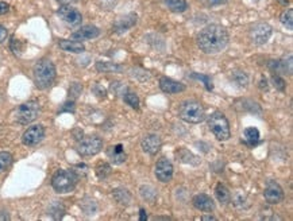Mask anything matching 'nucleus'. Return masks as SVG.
Wrapping results in <instances>:
<instances>
[{"mask_svg":"<svg viewBox=\"0 0 293 221\" xmlns=\"http://www.w3.org/2000/svg\"><path fill=\"white\" fill-rule=\"evenodd\" d=\"M177 155H178L180 161H182V162L192 163V165H197L199 163L197 158L195 157L192 152H189L188 150H184V148H181L180 151H177Z\"/></svg>","mask_w":293,"mask_h":221,"instance_id":"obj_27","label":"nucleus"},{"mask_svg":"<svg viewBox=\"0 0 293 221\" xmlns=\"http://www.w3.org/2000/svg\"><path fill=\"white\" fill-rule=\"evenodd\" d=\"M10 220V216L7 215L6 212H0V221Z\"/></svg>","mask_w":293,"mask_h":221,"instance_id":"obj_42","label":"nucleus"},{"mask_svg":"<svg viewBox=\"0 0 293 221\" xmlns=\"http://www.w3.org/2000/svg\"><path fill=\"white\" fill-rule=\"evenodd\" d=\"M82 91V87L78 84V82H73L71 85V88H69V96H72V97H77L78 94L81 93Z\"/></svg>","mask_w":293,"mask_h":221,"instance_id":"obj_34","label":"nucleus"},{"mask_svg":"<svg viewBox=\"0 0 293 221\" xmlns=\"http://www.w3.org/2000/svg\"><path fill=\"white\" fill-rule=\"evenodd\" d=\"M12 163V155L10 152L3 151L0 152V173L6 171Z\"/></svg>","mask_w":293,"mask_h":221,"instance_id":"obj_28","label":"nucleus"},{"mask_svg":"<svg viewBox=\"0 0 293 221\" xmlns=\"http://www.w3.org/2000/svg\"><path fill=\"white\" fill-rule=\"evenodd\" d=\"M33 76H34V82L38 89H47L53 85L56 76H57V70L56 66L50 59L43 58L39 59L34 66L33 70Z\"/></svg>","mask_w":293,"mask_h":221,"instance_id":"obj_2","label":"nucleus"},{"mask_svg":"<svg viewBox=\"0 0 293 221\" xmlns=\"http://www.w3.org/2000/svg\"><path fill=\"white\" fill-rule=\"evenodd\" d=\"M96 70L100 73H120L123 72V66L114 62H96Z\"/></svg>","mask_w":293,"mask_h":221,"instance_id":"obj_20","label":"nucleus"},{"mask_svg":"<svg viewBox=\"0 0 293 221\" xmlns=\"http://www.w3.org/2000/svg\"><path fill=\"white\" fill-rule=\"evenodd\" d=\"M7 35H8V31H7V29L4 27V26H1V24H0V43L6 41Z\"/></svg>","mask_w":293,"mask_h":221,"instance_id":"obj_38","label":"nucleus"},{"mask_svg":"<svg viewBox=\"0 0 293 221\" xmlns=\"http://www.w3.org/2000/svg\"><path fill=\"white\" fill-rule=\"evenodd\" d=\"M137 19H138L137 14H129L126 17L117 19L115 24H114V31L115 33H124V31H127V30L134 27L135 24H137Z\"/></svg>","mask_w":293,"mask_h":221,"instance_id":"obj_17","label":"nucleus"},{"mask_svg":"<svg viewBox=\"0 0 293 221\" xmlns=\"http://www.w3.org/2000/svg\"><path fill=\"white\" fill-rule=\"evenodd\" d=\"M142 150L150 155H156L157 152L161 150V146H162V140L159 138L158 135L156 134H150L146 135L141 142Z\"/></svg>","mask_w":293,"mask_h":221,"instance_id":"obj_13","label":"nucleus"},{"mask_svg":"<svg viewBox=\"0 0 293 221\" xmlns=\"http://www.w3.org/2000/svg\"><path fill=\"white\" fill-rule=\"evenodd\" d=\"M273 30L270 27L269 24L265 23V22H258L254 23L250 27V39L254 45H265L266 42L269 41V38L272 37Z\"/></svg>","mask_w":293,"mask_h":221,"instance_id":"obj_8","label":"nucleus"},{"mask_svg":"<svg viewBox=\"0 0 293 221\" xmlns=\"http://www.w3.org/2000/svg\"><path fill=\"white\" fill-rule=\"evenodd\" d=\"M59 17L61 18V20L65 22L68 26H72V27H77L81 24L82 20V15L80 14L78 10L73 8L69 4H65V6H61L59 10Z\"/></svg>","mask_w":293,"mask_h":221,"instance_id":"obj_9","label":"nucleus"},{"mask_svg":"<svg viewBox=\"0 0 293 221\" xmlns=\"http://www.w3.org/2000/svg\"><path fill=\"white\" fill-rule=\"evenodd\" d=\"M73 112L75 110V101H66L64 104V107L59 110V112Z\"/></svg>","mask_w":293,"mask_h":221,"instance_id":"obj_36","label":"nucleus"},{"mask_svg":"<svg viewBox=\"0 0 293 221\" xmlns=\"http://www.w3.org/2000/svg\"><path fill=\"white\" fill-rule=\"evenodd\" d=\"M208 1H210V4H212V6H219V4L227 3L229 0H208Z\"/></svg>","mask_w":293,"mask_h":221,"instance_id":"obj_39","label":"nucleus"},{"mask_svg":"<svg viewBox=\"0 0 293 221\" xmlns=\"http://www.w3.org/2000/svg\"><path fill=\"white\" fill-rule=\"evenodd\" d=\"M277 72H282L288 76L292 74V54L288 55V59L284 58L281 61H277Z\"/></svg>","mask_w":293,"mask_h":221,"instance_id":"obj_25","label":"nucleus"},{"mask_svg":"<svg viewBox=\"0 0 293 221\" xmlns=\"http://www.w3.org/2000/svg\"><path fill=\"white\" fill-rule=\"evenodd\" d=\"M10 11V4L6 1H0V15H6Z\"/></svg>","mask_w":293,"mask_h":221,"instance_id":"obj_37","label":"nucleus"},{"mask_svg":"<svg viewBox=\"0 0 293 221\" xmlns=\"http://www.w3.org/2000/svg\"><path fill=\"white\" fill-rule=\"evenodd\" d=\"M201 220H215V217L214 216H203Z\"/></svg>","mask_w":293,"mask_h":221,"instance_id":"obj_44","label":"nucleus"},{"mask_svg":"<svg viewBox=\"0 0 293 221\" xmlns=\"http://www.w3.org/2000/svg\"><path fill=\"white\" fill-rule=\"evenodd\" d=\"M78 175L73 170H59L54 174L52 186L57 193H69L76 187Z\"/></svg>","mask_w":293,"mask_h":221,"instance_id":"obj_4","label":"nucleus"},{"mask_svg":"<svg viewBox=\"0 0 293 221\" xmlns=\"http://www.w3.org/2000/svg\"><path fill=\"white\" fill-rule=\"evenodd\" d=\"M96 174L100 180H106L108 175L111 174V166L107 163H100L99 166L96 167Z\"/></svg>","mask_w":293,"mask_h":221,"instance_id":"obj_31","label":"nucleus"},{"mask_svg":"<svg viewBox=\"0 0 293 221\" xmlns=\"http://www.w3.org/2000/svg\"><path fill=\"white\" fill-rule=\"evenodd\" d=\"M208 127L217 140L224 142V140H229L230 136H231L229 120L219 110L214 112L211 116L208 117Z\"/></svg>","mask_w":293,"mask_h":221,"instance_id":"obj_5","label":"nucleus"},{"mask_svg":"<svg viewBox=\"0 0 293 221\" xmlns=\"http://www.w3.org/2000/svg\"><path fill=\"white\" fill-rule=\"evenodd\" d=\"M259 140V131L257 128L249 127L245 129V142L249 146H255Z\"/></svg>","mask_w":293,"mask_h":221,"instance_id":"obj_24","label":"nucleus"},{"mask_svg":"<svg viewBox=\"0 0 293 221\" xmlns=\"http://www.w3.org/2000/svg\"><path fill=\"white\" fill-rule=\"evenodd\" d=\"M56 1H59V4L65 6V4H72V3H76V1H78V0H56Z\"/></svg>","mask_w":293,"mask_h":221,"instance_id":"obj_41","label":"nucleus"},{"mask_svg":"<svg viewBox=\"0 0 293 221\" xmlns=\"http://www.w3.org/2000/svg\"><path fill=\"white\" fill-rule=\"evenodd\" d=\"M178 115L184 122L191 123V124H197L201 123L205 119V110L203 105L196 100H187L180 105Z\"/></svg>","mask_w":293,"mask_h":221,"instance_id":"obj_3","label":"nucleus"},{"mask_svg":"<svg viewBox=\"0 0 293 221\" xmlns=\"http://www.w3.org/2000/svg\"><path fill=\"white\" fill-rule=\"evenodd\" d=\"M64 212H65L64 206H62V204H59V203H54V204L49 208V215L53 216V219H56V220L62 219Z\"/></svg>","mask_w":293,"mask_h":221,"instance_id":"obj_30","label":"nucleus"},{"mask_svg":"<svg viewBox=\"0 0 293 221\" xmlns=\"http://www.w3.org/2000/svg\"><path fill=\"white\" fill-rule=\"evenodd\" d=\"M278 3H280L281 6H288V4H289V0H278Z\"/></svg>","mask_w":293,"mask_h":221,"instance_id":"obj_45","label":"nucleus"},{"mask_svg":"<svg viewBox=\"0 0 293 221\" xmlns=\"http://www.w3.org/2000/svg\"><path fill=\"white\" fill-rule=\"evenodd\" d=\"M123 100L126 104H129L131 108H134V110H138L139 108V97L137 96L133 92H126L123 94Z\"/></svg>","mask_w":293,"mask_h":221,"instance_id":"obj_29","label":"nucleus"},{"mask_svg":"<svg viewBox=\"0 0 293 221\" xmlns=\"http://www.w3.org/2000/svg\"><path fill=\"white\" fill-rule=\"evenodd\" d=\"M272 81H273V85L277 91H280V92H284L285 91V87H287V84L284 81V78L278 76V74H275V76L272 77Z\"/></svg>","mask_w":293,"mask_h":221,"instance_id":"obj_33","label":"nucleus"},{"mask_svg":"<svg viewBox=\"0 0 293 221\" xmlns=\"http://www.w3.org/2000/svg\"><path fill=\"white\" fill-rule=\"evenodd\" d=\"M100 35V30L96 26L88 24V26H82L81 29H78L72 34V39L75 41H87V39H94Z\"/></svg>","mask_w":293,"mask_h":221,"instance_id":"obj_15","label":"nucleus"},{"mask_svg":"<svg viewBox=\"0 0 293 221\" xmlns=\"http://www.w3.org/2000/svg\"><path fill=\"white\" fill-rule=\"evenodd\" d=\"M230 37L222 24H210L197 35V46L207 54H216L229 45Z\"/></svg>","mask_w":293,"mask_h":221,"instance_id":"obj_1","label":"nucleus"},{"mask_svg":"<svg viewBox=\"0 0 293 221\" xmlns=\"http://www.w3.org/2000/svg\"><path fill=\"white\" fill-rule=\"evenodd\" d=\"M192 203H194V206L196 209L203 210V212H212V210L215 209V203H214V200H212L210 196L203 194V193L195 196Z\"/></svg>","mask_w":293,"mask_h":221,"instance_id":"obj_16","label":"nucleus"},{"mask_svg":"<svg viewBox=\"0 0 293 221\" xmlns=\"http://www.w3.org/2000/svg\"><path fill=\"white\" fill-rule=\"evenodd\" d=\"M107 155L110 158L114 165H120V163L126 162L127 159V155L123 150V146L122 145H117V146H111L108 150H107Z\"/></svg>","mask_w":293,"mask_h":221,"instance_id":"obj_18","label":"nucleus"},{"mask_svg":"<svg viewBox=\"0 0 293 221\" xmlns=\"http://www.w3.org/2000/svg\"><path fill=\"white\" fill-rule=\"evenodd\" d=\"M156 177L161 182H169L173 178V165L169 159L161 158L156 165Z\"/></svg>","mask_w":293,"mask_h":221,"instance_id":"obj_12","label":"nucleus"},{"mask_svg":"<svg viewBox=\"0 0 293 221\" xmlns=\"http://www.w3.org/2000/svg\"><path fill=\"white\" fill-rule=\"evenodd\" d=\"M39 113V104L36 100H30L27 103L19 105L17 110V122L19 124H30L34 122Z\"/></svg>","mask_w":293,"mask_h":221,"instance_id":"obj_6","label":"nucleus"},{"mask_svg":"<svg viewBox=\"0 0 293 221\" xmlns=\"http://www.w3.org/2000/svg\"><path fill=\"white\" fill-rule=\"evenodd\" d=\"M101 148H103V140L98 136H87L78 140L76 150L82 157H92L99 154Z\"/></svg>","mask_w":293,"mask_h":221,"instance_id":"obj_7","label":"nucleus"},{"mask_svg":"<svg viewBox=\"0 0 293 221\" xmlns=\"http://www.w3.org/2000/svg\"><path fill=\"white\" fill-rule=\"evenodd\" d=\"M112 196L117 200V203H119L120 205H129L130 201H131V194H130L127 189H123V187L115 189L112 192Z\"/></svg>","mask_w":293,"mask_h":221,"instance_id":"obj_21","label":"nucleus"},{"mask_svg":"<svg viewBox=\"0 0 293 221\" xmlns=\"http://www.w3.org/2000/svg\"><path fill=\"white\" fill-rule=\"evenodd\" d=\"M45 138V128L41 124H36L29 127L22 135V142L26 146H36Z\"/></svg>","mask_w":293,"mask_h":221,"instance_id":"obj_10","label":"nucleus"},{"mask_svg":"<svg viewBox=\"0 0 293 221\" xmlns=\"http://www.w3.org/2000/svg\"><path fill=\"white\" fill-rule=\"evenodd\" d=\"M281 23L288 30H293V10H288L281 15Z\"/></svg>","mask_w":293,"mask_h":221,"instance_id":"obj_32","label":"nucleus"},{"mask_svg":"<svg viewBox=\"0 0 293 221\" xmlns=\"http://www.w3.org/2000/svg\"><path fill=\"white\" fill-rule=\"evenodd\" d=\"M264 196L265 200L269 204H280L282 200H284V190H282V187L275 181H269L266 187H265Z\"/></svg>","mask_w":293,"mask_h":221,"instance_id":"obj_11","label":"nucleus"},{"mask_svg":"<svg viewBox=\"0 0 293 221\" xmlns=\"http://www.w3.org/2000/svg\"><path fill=\"white\" fill-rule=\"evenodd\" d=\"M159 88H161L162 92L168 94L181 93L185 91V85L182 82L176 81V80L169 78V77H161L159 78Z\"/></svg>","mask_w":293,"mask_h":221,"instance_id":"obj_14","label":"nucleus"},{"mask_svg":"<svg viewBox=\"0 0 293 221\" xmlns=\"http://www.w3.org/2000/svg\"><path fill=\"white\" fill-rule=\"evenodd\" d=\"M59 49H62L64 52L68 53H82L85 52V46L82 45L81 42L78 41H68V39H62L59 42Z\"/></svg>","mask_w":293,"mask_h":221,"instance_id":"obj_19","label":"nucleus"},{"mask_svg":"<svg viewBox=\"0 0 293 221\" xmlns=\"http://www.w3.org/2000/svg\"><path fill=\"white\" fill-rule=\"evenodd\" d=\"M215 194H216V198L222 203V204H227L230 203V200H231V193L227 187L222 185V184H219L215 189Z\"/></svg>","mask_w":293,"mask_h":221,"instance_id":"obj_26","label":"nucleus"},{"mask_svg":"<svg viewBox=\"0 0 293 221\" xmlns=\"http://www.w3.org/2000/svg\"><path fill=\"white\" fill-rule=\"evenodd\" d=\"M192 78H197V80H201V81L205 84V88L208 89V91H212V84H211V78L208 76H201V74H196V73H194L192 74Z\"/></svg>","mask_w":293,"mask_h":221,"instance_id":"obj_35","label":"nucleus"},{"mask_svg":"<svg viewBox=\"0 0 293 221\" xmlns=\"http://www.w3.org/2000/svg\"><path fill=\"white\" fill-rule=\"evenodd\" d=\"M259 88H261V89H262V91H266V89H268V81H266V78H265V77H262V78H261V81H259Z\"/></svg>","mask_w":293,"mask_h":221,"instance_id":"obj_40","label":"nucleus"},{"mask_svg":"<svg viewBox=\"0 0 293 221\" xmlns=\"http://www.w3.org/2000/svg\"><path fill=\"white\" fill-rule=\"evenodd\" d=\"M231 80L240 88H246L249 84V77L243 70H234L231 73Z\"/></svg>","mask_w":293,"mask_h":221,"instance_id":"obj_23","label":"nucleus"},{"mask_svg":"<svg viewBox=\"0 0 293 221\" xmlns=\"http://www.w3.org/2000/svg\"><path fill=\"white\" fill-rule=\"evenodd\" d=\"M165 4L173 12H184L188 8V3L185 0H165Z\"/></svg>","mask_w":293,"mask_h":221,"instance_id":"obj_22","label":"nucleus"},{"mask_svg":"<svg viewBox=\"0 0 293 221\" xmlns=\"http://www.w3.org/2000/svg\"><path fill=\"white\" fill-rule=\"evenodd\" d=\"M147 220V215H146V210L141 209V221Z\"/></svg>","mask_w":293,"mask_h":221,"instance_id":"obj_43","label":"nucleus"}]
</instances>
